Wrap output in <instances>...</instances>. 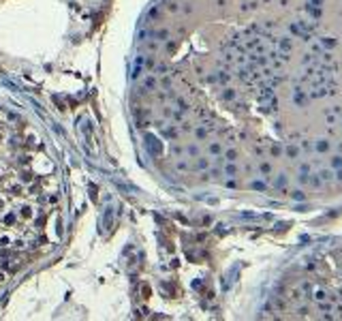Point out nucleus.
<instances>
[{"instance_id":"ddd939ff","label":"nucleus","mask_w":342,"mask_h":321,"mask_svg":"<svg viewBox=\"0 0 342 321\" xmlns=\"http://www.w3.org/2000/svg\"><path fill=\"white\" fill-rule=\"evenodd\" d=\"M141 298H150V287L145 285V283L141 285Z\"/></svg>"},{"instance_id":"f3484780","label":"nucleus","mask_w":342,"mask_h":321,"mask_svg":"<svg viewBox=\"0 0 342 321\" xmlns=\"http://www.w3.org/2000/svg\"><path fill=\"white\" fill-rule=\"evenodd\" d=\"M158 84H160L163 88H169V86H171V79H169V77H163V79H160Z\"/></svg>"},{"instance_id":"dca6fc26","label":"nucleus","mask_w":342,"mask_h":321,"mask_svg":"<svg viewBox=\"0 0 342 321\" xmlns=\"http://www.w3.org/2000/svg\"><path fill=\"white\" fill-rule=\"evenodd\" d=\"M148 17H150V19H156V17H158V9H156V7H154V9H150Z\"/></svg>"},{"instance_id":"0eeeda50","label":"nucleus","mask_w":342,"mask_h":321,"mask_svg":"<svg viewBox=\"0 0 342 321\" xmlns=\"http://www.w3.org/2000/svg\"><path fill=\"white\" fill-rule=\"evenodd\" d=\"M143 66L148 69V71H154V66H156V60H154V56H148V58H143Z\"/></svg>"},{"instance_id":"20e7f679","label":"nucleus","mask_w":342,"mask_h":321,"mask_svg":"<svg viewBox=\"0 0 342 321\" xmlns=\"http://www.w3.org/2000/svg\"><path fill=\"white\" fill-rule=\"evenodd\" d=\"M152 37H154L156 41H169V30H167V28L154 30V32H152Z\"/></svg>"},{"instance_id":"7ed1b4c3","label":"nucleus","mask_w":342,"mask_h":321,"mask_svg":"<svg viewBox=\"0 0 342 321\" xmlns=\"http://www.w3.org/2000/svg\"><path fill=\"white\" fill-rule=\"evenodd\" d=\"M141 66H143V58H137V60H135V64H133V71H131V77H133V79H137V77H139Z\"/></svg>"},{"instance_id":"f257e3e1","label":"nucleus","mask_w":342,"mask_h":321,"mask_svg":"<svg viewBox=\"0 0 342 321\" xmlns=\"http://www.w3.org/2000/svg\"><path fill=\"white\" fill-rule=\"evenodd\" d=\"M145 148H148V152H150L152 156H160V154H163V143H160V139L154 137V135H145Z\"/></svg>"},{"instance_id":"f03ea898","label":"nucleus","mask_w":342,"mask_h":321,"mask_svg":"<svg viewBox=\"0 0 342 321\" xmlns=\"http://www.w3.org/2000/svg\"><path fill=\"white\" fill-rule=\"evenodd\" d=\"M156 86H158V82H156V77H154V75L145 77V82H143V88L148 90V92H154V90H156Z\"/></svg>"},{"instance_id":"9d476101","label":"nucleus","mask_w":342,"mask_h":321,"mask_svg":"<svg viewBox=\"0 0 342 321\" xmlns=\"http://www.w3.org/2000/svg\"><path fill=\"white\" fill-rule=\"evenodd\" d=\"M81 131L86 133V137L90 139V135H92V124H90V120H84V124H81Z\"/></svg>"},{"instance_id":"6ab92c4d","label":"nucleus","mask_w":342,"mask_h":321,"mask_svg":"<svg viewBox=\"0 0 342 321\" xmlns=\"http://www.w3.org/2000/svg\"><path fill=\"white\" fill-rule=\"evenodd\" d=\"M167 11H169V13H176V11H178V5H176V2H169Z\"/></svg>"},{"instance_id":"39448f33","label":"nucleus","mask_w":342,"mask_h":321,"mask_svg":"<svg viewBox=\"0 0 342 321\" xmlns=\"http://www.w3.org/2000/svg\"><path fill=\"white\" fill-rule=\"evenodd\" d=\"M111 214H113V208L109 206V208L105 210V216H103V231H107V229H109V223H111Z\"/></svg>"},{"instance_id":"4468645a","label":"nucleus","mask_w":342,"mask_h":321,"mask_svg":"<svg viewBox=\"0 0 342 321\" xmlns=\"http://www.w3.org/2000/svg\"><path fill=\"white\" fill-rule=\"evenodd\" d=\"M163 135L169 137V139H173V137H176V131H173V129H163Z\"/></svg>"},{"instance_id":"412c9836","label":"nucleus","mask_w":342,"mask_h":321,"mask_svg":"<svg viewBox=\"0 0 342 321\" xmlns=\"http://www.w3.org/2000/svg\"><path fill=\"white\" fill-rule=\"evenodd\" d=\"M178 169H188V163H186V161H180V163H178Z\"/></svg>"},{"instance_id":"6e6552de","label":"nucleus","mask_w":342,"mask_h":321,"mask_svg":"<svg viewBox=\"0 0 342 321\" xmlns=\"http://www.w3.org/2000/svg\"><path fill=\"white\" fill-rule=\"evenodd\" d=\"M225 174H227L229 178H235V176H237V167H235L233 163H229V165L225 167Z\"/></svg>"},{"instance_id":"1a4fd4ad","label":"nucleus","mask_w":342,"mask_h":321,"mask_svg":"<svg viewBox=\"0 0 342 321\" xmlns=\"http://www.w3.org/2000/svg\"><path fill=\"white\" fill-rule=\"evenodd\" d=\"M207 150H210V154H220V152H223V146L216 141V143H210Z\"/></svg>"},{"instance_id":"2eb2a0df","label":"nucleus","mask_w":342,"mask_h":321,"mask_svg":"<svg viewBox=\"0 0 342 321\" xmlns=\"http://www.w3.org/2000/svg\"><path fill=\"white\" fill-rule=\"evenodd\" d=\"M195 135H197L199 139H203V137L207 135V129H197V131H195Z\"/></svg>"},{"instance_id":"4be33fe9","label":"nucleus","mask_w":342,"mask_h":321,"mask_svg":"<svg viewBox=\"0 0 342 321\" xmlns=\"http://www.w3.org/2000/svg\"><path fill=\"white\" fill-rule=\"evenodd\" d=\"M0 283H5V274L2 272H0Z\"/></svg>"},{"instance_id":"a211bd4d","label":"nucleus","mask_w":342,"mask_h":321,"mask_svg":"<svg viewBox=\"0 0 342 321\" xmlns=\"http://www.w3.org/2000/svg\"><path fill=\"white\" fill-rule=\"evenodd\" d=\"M188 154H190V156H197V154H199L197 146H190V148H188Z\"/></svg>"},{"instance_id":"f8f14e48","label":"nucleus","mask_w":342,"mask_h":321,"mask_svg":"<svg viewBox=\"0 0 342 321\" xmlns=\"http://www.w3.org/2000/svg\"><path fill=\"white\" fill-rule=\"evenodd\" d=\"M207 167H210L207 159H197V169H207Z\"/></svg>"},{"instance_id":"9b49d317","label":"nucleus","mask_w":342,"mask_h":321,"mask_svg":"<svg viewBox=\"0 0 342 321\" xmlns=\"http://www.w3.org/2000/svg\"><path fill=\"white\" fill-rule=\"evenodd\" d=\"M225 159H227L229 163H233V161L237 159V152H235V150H227V152H225Z\"/></svg>"},{"instance_id":"423d86ee","label":"nucleus","mask_w":342,"mask_h":321,"mask_svg":"<svg viewBox=\"0 0 342 321\" xmlns=\"http://www.w3.org/2000/svg\"><path fill=\"white\" fill-rule=\"evenodd\" d=\"M176 107H178L180 111H188V109H190V107H188V101H186V98H180V96L176 98Z\"/></svg>"},{"instance_id":"aec40b11","label":"nucleus","mask_w":342,"mask_h":321,"mask_svg":"<svg viewBox=\"0 0 342 321\" xmlns=\"http://www.w3.org/2000/svg\"><path fill=\"white\" fill-rule=\"evenodd\" d=\"M167 52H176V43H173V41L167 43Z\"/></svg>"}]
</instances>
